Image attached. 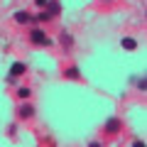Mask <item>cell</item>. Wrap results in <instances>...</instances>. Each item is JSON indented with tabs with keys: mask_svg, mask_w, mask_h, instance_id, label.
I'll return each mask as SVG.
<instances>
[{
	"mask_svg": "<svg viewBox=\"0 0 147 147\" xmlns=\"http://www.w3.org/2000/svg\"><path fill=\"white\" fill-rule=\"evenodd\" d=\"M135 47H137V42L132 39V37H125V39H123V49H127V52H132Z\"/></svg>",
	"mask_w": 147,
	"mask_h": 147,
	"instance_id": "cell-7",
	"label": "cell"
},
{
	"mask_svg": "<svg viewBox=\"0 0 147 147\" xmlns=\"http://www.w3.org/2000/svg\"><path fill=\"white\" fill-rule=\"evenodd\" d=\"M59 12H61V5H59L57 0H49V3H47V15L54 17V15H59Z\"/></svg>",
	"mask_w": 147,
	"mask_h": 147,
	"instance_id": "cell-4",
	"label": "cell"
},
{
	"mask_svg": "<svg viewBox=\"0 0 147 147\" xmlns=\"http://www.w3.org/2000/svg\"><path fill=\"white\" fill-rule=\"evenodd\" d=\"M30 39H32V42H34V44H39V47H49V44H52V39H49V37L44 34L42 30H32Z\"/></svg>",
	"mask_w": 147,
	"mask_h": 147,
	"instance_id": "cell-1",
	"label": "cell"
},
{
	"mask_svg": "<svg viewBox=\"0 0 147 147\" xmlns=\"http://www.w3.org/2000/svg\"><path fill=\"white\" fill-rule=\"evenodd\" d=\"M15 22H20V25H27V22H32V17H30V12L17 10V12H15Z\"/></svg>",
	"mask_w": 147,
	"mask_h": 147,
	"instance_id": "cell-5",
	"label": "cell"
},
{
	"mask_svg": "<svg viewBox=\"0 0 147 147\" xmlns=\"http://www.w3.org/2000/svg\"><path fill=\"white\" fill-rule=\"evenodd\" d=\"M34 20H39V22H47V20H49V15H47V10H42V12H39V15L34 17Z\"/></svg>",
	"mask_w": 147,
	"mask_h": 147,
	"instance_id": "cell-10",
	"label": "cell"
},
{
	"mask_svg": "<svg viewBox=\"0 0 147 147\" xmlns=\"http://www.w3.org/2000/svg\"><path fill=\"white\" fill-rule=\"evenodd\" d=\"M17 115H20V118H32V115H34V108H32V105H20V110H17Z\"/></svg>",
	"mask_w": 147,
	"mask_h": 147,
	"instance_id": "cell-6",
	"label": "cell"
},
{
	"mask_svg": "<svg viewBox=\"0 0 147 147\" xmlns=\"http://www.w3.org/2000/svg\"><path fill=\"white\" fill-rule=\"evenodd\" d=\"M137 88L145 91V88H147V81H145V79H137Z\"/></svg>",
	"mask_w": 147,
	"mask_h": 147,
	"instance_id": "cell-12",
	"label": "cell"
},
{
	"mask_svg": "<svg viewBox=\"0 0 147 147\" xmlns=\"http://www.w3.org/2000/svg\"><path fill=\"white\" fill-rule=\"evenodd\" d=\"M22 74H25V64H22V61H15V64L10 66V79H7V81L15 84V79H17V76H22Z\"/></svg>",
	"mask_w": 147,
	"mask_h": 147,
	"instance_id": "cell-2",
	"label": "cell"
},
{
	"mask_svg": "<svg viewBox=\"0 0 147 147\" xmlns=\"http://www.w3.org/2000/svg\"><path fill=\"white\" fill-rule=\"evenodd\" d=\"M120 127H123L120 118H110V120L105 123V132H108V135H115V132H120Z\"/></svg>",
	"mask_w": 147,
	"mask_h": 147,
	"instance_id": "cell-3",
	"label": "cell"
},
{
	"mask_svg": "<svg viewBox=\"0 0 147 147\" xmlns=\"http://www.w3.org/2000/svg\"><path fill=\"white\" fill-rule=\"evenodd\" d=\"M17 96H20V98H30V88H25V86L17 88Z\"/></svg>",
	"mask_w": 147,
	"mask_h": 147,
	"instance_id": "cell-9",
	"label": "cell"
},
{
	"mask_svg": "<svg viewBox=\"0 0 147 147\" xmlns=\"http://www.w3.org/2000/svg\"><path fill=\"white\" fill-rule=\"evenodd\" d=\"M61 44H64V47H71V37H69V34H61Z\"/></svg>",
	"mask_w": 147,
	"mask_h": 147,
	"instance_id": "cell-11",
	"label": "cell"
},
{
	"mask_svg": "<svg viewBox=\"0 0 147 147\" xmlns=\"http://www.w3.org/2000/svg\"><path fill=\"white\" fill-rule=\"evenodd\" d=\"M66 76H69V79H79V69H76V66L66 69Z\"/></svg>",
	"mask_w": 147,
	"mask_h": 147,
	"instance_id": "cell-8",
	"label": "cell"
},
{
	"mask_svg": "<svg viewBox=\"0 0 147 147\" xmlns=\"http://www.w3.org/2000/svg\"><path fill=\"white\" fill-rule=\"evenodd\" d=\"M34 3H37V5H39V7H44V5H47V3H49V0H34Z\"/></svg>",
	"mask_w": 147,
	"mask_h": 147,
	"instance_id": "cell-13",
	"label": "cell"
}]
</instances>
